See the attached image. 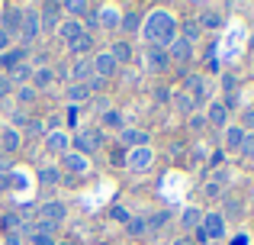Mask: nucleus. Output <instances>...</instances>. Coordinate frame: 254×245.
<instances>
[{
    "mask_svg": "<svg viewBox=\"0 0 254 245\" xmlns=\"http://www.w3.org/2000/svg\"><path fill=\"white\" fill-rule=\"evenodd\" d=\"M142 32H145V39H148V45L168 49L174 39H177V19H174L168 10H155L142 19Z\"/></svg>",
    "mask_w": 254,
    "mask_h": 245,
    "instance_id": "obj_1",
    "label": "nucleus"
},
{
    "mask_svg": "<svg viewBox=\"0 0 254 245\" xmlns=\"http://www.w3.org/2000/svg\"><path fill=\"white\" fill-rule=\"evenodd\" d=\"M206 239H222L225 236V216L222 213H203V223H199Z\"/></svg>",
    "mask_w": 254,
    "mask_h": 245,
    "instance_id": "obj_2",
    "label": "nucleus"
},
{
    "mask_svg": "<svg viewBox=\"0 0 254 245\" xmlns=\"http://www.w3.org/2000/svg\"><path fill=\"white\" fill-rule=\"evenodd\" d=\"M145 65L151 71H168L171 68V55L168 49H158V45H145Z\"/></svg>",
    "mask_w": 254,
    "mask_h": 245,
    "instance_id": "obj_3",
    "label": "nucleus"
},
{
    "mask_svg": "<svg viewBox=\"0 0 254 245\" xmlns=\"http://www.w3.org/2000/svg\"><path fill=\"white\" fill-rule=\"evenodd\" d=\"M39 29H42V23H39V13H36V10H23V26H19V39H23V42H36Z\"/></svg>",
    "mask_w": 254,
    "mask_h": 245,
    "instance_id": "obj_4",
    "label": "nucleus"
},
{
    "mask_svg": "<svg viewBox=\"0 0 254 245\" xmlns=\"http://www.w3.org/2000/svg\"><path fill=\"white\" fill-rule=\"evenodd\" d=\"M100 145H103V136H100V132H77L74 136L77 155H90V152H97Z\"/></svg>",
    "mask_w": 254,
    "mask_h": 245,
    "instance_id": "obj_5",
    "label": "nucleus"
},
{
    "mask_svg": "<svg viewBox=\"0 0 254 245\" xmlns=\"http://www.w3.org/2000/svg\"><path fill=\"white\" fill-rule=\"evenodd\" d=\"M39 216H42V223H52V226H58V223H64V216H68V207L64 203H42L39 207Z\"/></svg>",
    "mask_w": 254,
    "mask_h": 245,
    "instance_id": "obj_6",
    "label": "nucleus"
},
{
    "mask_svg": "<svg viewBox=\"0 0 254 245\" xmlns=\"http://www.w3.org/2000/svg\"><path fill=\"white\" fill-rule=\"evenodd\" d=\"M93 75L100 78V81H103V78H110L113 71H116V58L110 55V52H97V55H93Z\"/></svg>",
    "mask_w": 254,
    "mask_h": 245,
    "instance_id": "obj_7",
    "label": "nucleus"
},
{
    "mask_svg": "<svg viewBox=\"0 0 254 245\" xmlns=\"http://www.w3.org/2000/svg\"><path fill=\"white\" fill-rule=\"evenodd\" d=\"M151 158H155L151 155V145H145V149H132L129 155H126V164H129L132 171H145L151 164Z\"/></svg>",
    "mask_w": 254,
    "mask_h": 245,
    "instance_id": "obj_8",
    "label": "nucleus"
},
{
    "mask_svg": "<svg viewBox=\"0 0 254 245\" xmlns=\"http://www.w3.org/2000/svg\"><path fill=\"white\" fill-rule=\"evenodd\" d=\"M168 55H171V62H177V65H187L193 58V45L187 42V39H174V42L168 45Z\"/></svg>",
    "mask_w": 254,
    "mask_h": 245,
    "instance_id": "obj_9",
    "label": "nucleus"
},
{
    "mask_svg": "<svg viewBox=\"0 0 254 245\" xmlns=\"http://www.w3.org/2000/svg\"><path fill=\"white\" fill-rule=\"evenodd\" d=\"M58 36L64 39V42H77V39L84 36V23L81 19H64V23H58Z\"/></svg>",
    "mask_w": 254,
    "mask_h": 245,
    "instance_id": "obj_10",
    "label": "nucleus"
},
{
    "mask_svg": "<svg viewBox=\"0 0 254 245\" xmlns=\"http://www.w3.org/2000/svg\"><path fill=\"white\" fill-rule=\"evenodd\" d=\"M58 13H62V3H45L42 13H39V23H42V29H58Z\"/></svg>",
    "mask_w": 254,
    "mask_h": 245,
    "instance_id": "obj_11",
    "label": "nucleus"
},
{
    "mask_svg": "<svg viewBox=\"0 0 254 245\" xmlns=\"http://www.w3.org/2000/svg\"><path fill=\"white\" fill-rule=\"evenodd\" d=\"M187 90H190L187 97H190L193 103H203L206 100V81H203V78H196V75L187 78Z\"/></svg>",
    "mask_w": 254,
    "mask_h": 245,
    "instance_id": "obj_12",
    "label": "nucleus"
},
{
    "mask_svg": "<svg viewBox=\"0 0 254 245\" xmlns=\"http://www.w3.org/2000/svg\"><path fill=\"white\" fill-rule=\"evenodd\" d=\"M64 168L74 171V174H87V171H90V164H87V158L77 155V152H64Z\"/></svg>",
    "mask_w": 254,
    "mask_h": 245,
    "instance_id": "obj_13",
    "label": "nucleus"
},
{
    "mask_svg": "<svg viewBox=\"0 0 254 245\" xmlns=\"http://www.w3.org/2000/svg\"><path fill=\"white\" fill-rule=\"evenodd\" d=\"M45 145H49L52 152H58V155H64L68 152V145H71V139H68V132H49V139H45Z\"/></svg>",
    "mask_w": 254,
    "mask_h": 245,
    "instance_id": "obj_14",
    "label": "nucleus"
},
{
    "mask_svg": "<svg viewBox=\"0 0 254 245\" xmlns=\"http://www.w3.org/2000/svg\"><path fill=\"white\" fill-rule=\"evenodd\" d=\"M119 19H123V13L116 10V6H100V26H106V29H116L119 26Z\"/></svg>",
    "mask_w": 254,
    "mask_h": 245,
    "instance_id": "obj_15",
    "label": "nucleus"
},
{
    "mask_svg": "<svg viewBox=\"0 0 254 245\" xmlns=\"http://www.w3.org/2000/svg\"><path fill=\"white\" fill-rule=\"evenodd\" d=\"M199 223H203V210L187 207L184 213H180V226H184V229H199Z\"/></svg>",
    "mask_w": 254,
    "mask_h": 245,
    "instance_id": "obj_16",
    "label": "nucleus"
},
{
    "mask_svg": "<svg viewBox=\"0 0 254 245\" xmlns=\"http://www.w3.org/2000/svg\"><path fill=\"white\" fill-rule=\"evenodd\" d=\"M123 145L145 149V145H148V132H142V129H123Z\"/></svg>",
    "mask_w": 254,
    "mask_h": 245,
    "instance_id": "obj_17",
    "label": "nucleus"
},
{
    "mask_svg": "<svg viewBox=\"0 0 254 245\" xmlns=\"http://www.w3.org/2000/svg\"><path fill=\"white\" fill-rule=\"evenodd\" d=\"M242 139H245V129H242V126H229V129H225V149H229V152L242 149Z\"/></svg>",
    "mask_w": 254,
    "mask_h": 245,
    "instance_id": "obj_18",
    "label": "nucleus"
},
{
    "mask_svg": "<svg viewBox=\"0 0 254 245\" xmlns=\"http://www.w3.org/2000/svg\"><path fill=\"white\" fill-rule=\"evenodd\" d=\"M0 149L3 152H16L19 149V132L16 129H0Z\"/></svg>",
    "mask_w": 254,
    "mask_h": 245,
    "instance_id": "obj_19",
    "label": "nucleus"
},
{
    "mask_svg": "<svg viewBox=\"0 0 254 245\" xmlns=\"http://www.w3.org/2000/svg\"><path fill=\"white\" fill-rule=\"evenodd\" d=\"M62 13H71V19L87 16V13H90V3H84V0H71V3H62Z\"/></svg>",
    "mask_w": 254,
    "mask_h": 245,
    "instance_id": "obj_20",
    "label": "nucleus"
},
{
    "mask_svg": "<svg viewBox=\"0 0 254 245\" xmlns=\"http://www.w3.org/2000/svg\"><path fill=\"white\" fill-rule=\"evenodd\" d=\"M87 97H90V87H87V84H71V87H68V100H71V107H74V103H84Z\"/></svg>",
    "mask_w": 254,
    "mask_h": 245,
    "instance_id": "obj_21",
    "label": "nucleus"
},
{
    "mask_svg": "<svg viewBox=\"0 0 254 245\" xmlns=\"http://www.w3.org/2000/svg\"><path fill=\"white\" fill-rule=\"evenodd\" d=\"M142 19H145L142 13H135V10H126V13H123V19H119V26L132 32V29H138V26H142Z\"/></svg>",
    "mask_w": 254,
    "mask_h": 245,
    "instance_id": "obj_22",
    "label": "nucleus"
},
{
    "mask_svg": "<svg viewBox=\"0 0 254 245\" xmlns=\"http://www.w3.org/2000/svg\"><path fill=\"white\" fill-rule=\"evenodd\" d=\"M196 23L206 26V29H216V26H222V16H219L216 10H203V13L196 16Z\"/></svg>",
    "mask_w": 254,
    "mask_h": 245,
    "instance_id": "obj_23",
    "label": "nucleus"
},
{
    "mask_svg": "<svg viewBox=\"0 0 254 245\" xmlns=\"http://www.w3.org/2000/svg\"><path fill=\"white\" fill-rule=\"evenodd\" d=\"M19 26H23V13H19V10H13V6H10V10H6V26H3V32H6V36H10L13 29L19 32Z\"/></svg>",
    "mask_w": 254,
    "mask_h": 245,
    "instance_id": "obj_24",
    "label": "nucleus"
},
{
    "mask_svg": "<svg viewBox=\"0 0 254 245\" xmlns=\"http://www.w3.org/2000/svg\"><path fill=\"white\" fill-rule=\"evenodd\" d=\"M225 113H229V110H225V103H212V107H209V116H206V120L216 123V126H225Z\"/></svg>",
    "mask_w": 254,
    "mask_h": 245,
    "instance_id": "obj_25",
    "label": "nucleus"
},
{
    "mask_svg": "<svg viewBox=\"0 0 254 245\" xmlns=\"http://www.w3.org/2000/svg\"><path fill=\"white\" fill-rule=\"evenodd\" d=\"M110 55L116 58V65H119V62H129V58H132V49H129V42H116V45H113V52H110Z\"/></svg>",
    "mask_w": 254,
    "mask_h": 245,
    "instance_id": "obj_26",
    "label": "nucleus"
},
{
    "mask_svg": "<svg viewBox=\"0 0 254 245\" xmlns=\"http://www.w3.org/2000/svg\"><path fill=\"white\" fill-rule=\"evenodd\" d=\"M39 177H42L45 184H58V181H62V177H58V168H55V164H45V168L39 171Z\"/></svg>",
    "mask_w": 254,
    "mask_h": 245,
    "instance_id": "obj_27",
    "label": "nucleus"
},
{
    "mask_svg": "<svg viewBox=\"0 0 254 245\" xmlns=\"http://www.w3.org/2000/svg\"><path fill=\"white\" fill-rule=\"evenodd\" d=\"M90 45H93L90 32H84V36L77 39V42H71V52H77V55H81V52H90Z\"/></svg>",
    "mask_w": 254,
    "mask_h": 245,
    "instance_id": "obj_28",
    "label": "nucleus"
},
{
    "mask_svg": "<svg viewBox=\"0 0 254 245\" xmlns=\"http://www.w3.org/2000/svg\"><path fill=\"white\" fill-rule=\"evenodd\" d=\"M16 100H19V103H32V100H36V87H29V84H23V87L16 90Z\"/></svg>",
    "mask_w": 254,
    "mask_h": 245,
    "instance_id": "obj_29",
    "label": "nucleus"
},
{
    "mask_svg": "<svg viewBox=\"0 0 254 245\" xmlns=\"http://www.w3.org/2000/svg\"><path fill=\"white\" fill-rule=\"evenodd\" d=\"M145 229H148L145 220H129V223H126V233H129V236H142Z\"/></svg>",
    "mask_w": 254,
    "mask_h": 245,
    "instance_id": "obj_30",
    "label": "nucleus"
},
{
    "mask_svg": "<svg viewBox=\"0 0 254 245\" xmlns=\"http://www.w3.org/2000/svg\"><path fill=\"white\" fill-rule=\"evenodd\" d=\"M29 78H32V68H29V65H16V68H13V81L23 84V81H29Z\"/></svg>",
    "mask_w": 254,
    "mask_h": 245,
    "instance_id": "obj_31",
    "label": "nucleus"
},
{
    "mask_svg": "<svg viewBox=\"0 0 254 245\" xmlns=\"http://www.w3.org/2000/svg\"><path fill=\"white\" fill-rule=\"evenodd\" d=\"M29 239H32V245H55V239L49 233H36V229H29Z\"/></svg>",
    "mask_w": 254,
    "mask_h": 245,
    "instance_id": "obj_32",
    "label": "nucleus"
},
{
    "mask_svg": "<svg viewBox=\"0 0 254 245\" xmlns=\"http://www.w3.org/2000/svg\"><path fill=\"white\" fill-rule=\"evenodd\" d=\"M238 152H242L245 158H254V136H251V132H245V139H242V149H238Z\"/></svg>",
    "mask_w": 254,
    "mask_h": 245,
    "instance_id": "obj_33",
    "label": "nucleus"
},
{
    "mask_svg": "<svg viewBox=\"0 0 254 245\" xmlns=\"http://www.w3.org/2000/svg\"><path fill=\"white\" fill-rule=\"evenodd\" d=\"M32 78H36V87H49V84H52V71L49 68H39Z\"/></svg>",
    "mask_w": 254,
    "mask_h": 245,
    "instance_id": "obj_34",
    "label": "nucleus"
},
{
    "mask_svg": "<svg viewBox=\"0 0 254 245\" xmlns=\"http://www.w3.org/2000/svg\"><path fill=\"white\" fill-rule=\"evenodd\" d=\"M90 62H74V68H71V75H74L77 78V81H81V78H87V75H90Z\"/></svg>",
    "mask_w": 254,
    "mask_h": 245,
    "instance_id": "obj_35",
    "label": "nucleus"
},
{
    "mask_svg": "<svg viewBox=\"0 0 254 245\" xmlns=\"http://www.w3.org/2000/svg\"><path fill=\"white\" fill-rule=\"evenodd\" d=\"M19 62H23V52H3V55H0V65H13V68H16Z\"/></svg>",
    "mask_w": 254,
    "mask_h": 245,
    "instance_id": "obj_36",
    "label": "nucleus"
},
{
    "mask_svg": "<svg viewBox=\"0 0 254 245\" xmlns=\"http://www.w3.org/2000/svg\"><path fill=\"white\" fill-rule=\"evenodd\" d=\"M100 120H103V126H123V116H119L116 110H106V113L100 116Z\"/></svg>",
    "mask_w": 254,
    "mask_h": 245,
    "instance_id": "obj_37",
    "label": "nucleus"
},
{
    "mask_svg": "<svg viewBox=\"0 0 254 245\" xmlns=\"http://www.w3.org/2000/svg\"><path fill=\"white\" fill-rule=\"evenodd\" d=\"M177 107L184 110V113H190V110L196 107V103H193V100H190V97H187V94H177Z\"/></svg>",
    "mask_w": 254,
    "mask_h": 245,
    "instance_id": "obj_38",
    "label": "nucleus"
},
{
    "mask_svg": "<svg viewBox=\"0 0 254 245\" xmlns=\"http://www.w3.org/2000/svg\"><path fill=\"white\" fill-rule=\"evenodd\" d=\"M110 216H113V220H119V223H129V220H132V216L126 213L123 207H113V210H110Z\"/></svg>",
    "mask_w": 254,
    "mask_h": 245,
    "instance_id": "obj_39",
    "label": "nucleus"
},
{
    "mask_svg": "<svg viewBox=\"0 0 254 245\" xmlns=\"http://www.w3.org/2000/svg\"><path fill=\"white\" fill-rule=\"evenodd\" d=\"M87 26H100V6H90V13H87Z\"/></svg>",
    "mask_w": 254,
    "mask_h": 245,
    "instance_id": "obj_40",
    "label": "nucleus"
},
{
    "mask_svg": "<svg viewBox=\"0 0 254 245\" xmlns=\"http://www.w3.org/2000/svg\"><path fill=\"white\" fill-rule=\"evenodd\" d=\"M184 32H187V36H184V39H187V42H193V39H196V36H199V23H190V26H187V29H184Z\"/></svg>",
    "mask_w": 254,
    "mask_h": 245,
    "instance_id": "obj_41",
    "label": "nucleus"
},
{
    "mask_svg": "<svg viewBox=\"0 0 254 245\" xmlns=\"http://www.w3.org/2000/svg\"><path fill=\"white\" fill-rule=\"evenodd\" d=\"M10 90H13V81H10V78H3V75H0V97H6Z\"/></svg>",
    "mask_w": 254,
    "mask_h": 245,
    "instance_id": "obj_42",
    "label": "nucleus"
},
{
    "mask_svg": "<svg viewBox=\"0 0 254 245\" xmlns=\"http://www.w3.org/2000/svg\"><path fill=\"white\" fill-rule=\"evenodd\" d=\"M225 213H229V216H238V213H242V203H238V200H229V203H225Z\"/></svg>",
    "mask_w": 254,
    "mask_h": 245,
    "instance_id": "obj_43",
    "label": "nucleus"
},
{
    "mask_svg": "<svg viewBox=\"0 0 254 245\" xmlns=\"http://www.w3.org/2000/svg\"><path fill=\"white\" fill-rule=\"evenodd\" d=\"M0 223H3V229H13V226H19V229H23V223H19L16 216H3Z\"/></svg>",
    "mask_w": 254,
    "mask_h": 245,
    "instance_id": "obj_44",
    "label": "nucleus"
},
{
    "mask_svg": "<svg viewBox=\"0 0 254 245\" xmlns=\"http://www.w3.org/2000/svg\"><path fill=\"white\" fill-rule=\"evenodd\" d=\"M64 123H68V126H74V123H77V107H71L68 113H64Z\"/></svg>",
    "mask_w": 254,
    "mask_h": 245,
    "instance_id": "obj_45",
    "label": "nucleus"
},
{
    "mask_svg": "<svg viewBox=\"0 0 254 245\" xmlns=\"http://www.w3.org/2000/svg\"><path fill=\"white\" fill-rule=\"evenodd\" d=\"M245 126H248L251 136H254V110H248V113H245Z\"/></svg>",
    "mask_w": 254,
    "mask_h": 245,
    "instance_id": "obj_46",
    "label": "nucleus"
},
{
    "mask_svg": "<svg viewBox=\"0 0 254 245\" xmlns=\"http://www.w3.org/2000/svg\"><path fill=\"white\" fill-rule=\"evenodd\" d=\"M206 197H219V184H216V181L206 184Z\"/></svg>",
    "mask_w": 254,
    "mask_h": 245,
    "instance_id": "obj_47",
    "label": "nucleus"
},
{
    "mask_svg": "<svg viewBox=\"0 0 254 245\" xmlns=\"http://www.w3.org/2000/svg\"><path fill=\"white\" fill-rule=\"evenodd\" d=\"M6 45H10V36H6V32H3V29H0V52H3V49H6Z\"/></svg>",
    "mask_w": 254,
    "mask_h": 245,
    "instance_id": "obj_48",
    "label": "nucleus"
},
{
    "mask_svg": "<svg viewBox=\"0 0 254 245\" xmlns=\"http://www.w3.org/2000/svg\"><path fill=\"white\" fill-rule=\"evenodd\" d=\"M6 184H10V177H6V174H0V187H6Z\"/></svg>",
    "mask_w": 254,
    "mask_h": 245,
    "instance_id": "obj_49",
    "label": "nucleus"
},
{
    "mask_svg": "<svg viewBox=\"0 0 254 245\" xmlns=\"http://www.w3.org/2000/svg\"><path fill=\"white\" fill-rule=\"evenodd\" d=\"M232 245H248V242H245V236H238V239H235V242H232Z\"/></svg>",
    "mask_w": 254,
    "mask_h": 245,
    "instance_id": "obj_50",
    "label": "nucleus"
},
{
    "mask_svg": "<svg viewBox=\"0 0 254 245\" xmlns=\"http://www.w3.org/2000/svg\"><path fill=\"white\" fill-rule=\"evenodd\" d=\"M174 245H193V242H190V239H177Z\"/></svg>",
    "mask_w": 254,
    "mask_h": 245,
    "instance_id": "obj_51",
    "label": "nucleus"
},
{
    "mask_svg": "<svg viewBox=\"0 0 254 245\" xmlns=\"http://www.w3.org/2000/svg\"><path fill=\"white\" fill-rule=\"evenodd\" d=\"M251 52H254V36H251Z\"/></svg>",
    "mask_w": 254,
    "mask_h": 245,
    "instance_id": "obj_52",
    "label": "nucleus"
},
{
    "mask_svg": "<svg viewBox=\"0 0 254 245\" xmlns=\"http://www.w3.org/2000/svg\"><path fill=\"white\" fill-rule=\"evenodd\" d=\"M0 126H3V116H0Z\"/></svg>",
    "mask_w": 254,
    "mask_h": 245,
    "instance_id": "obj_53",
    "label": "nucleus"
},
{
    "mask_svg": "<svg viewBox=\"0 0 254 245\" xmlns=\"http://www.w3.org/2000/svg\"><path fill=\"white\" fill-rule=\"evenodd\" d=\"M251 216H254V210H251Z\"/></svg>",
    "mask_w": 254,
    "mask_h": 245,
    "instance_id": "obj_54",
    "label": "nucleus"
}]
</instances>
